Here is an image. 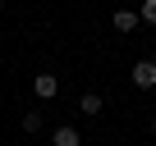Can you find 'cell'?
I'll list each match as a JSON object with an SVG mask.
<instances>
[{"label":"cell","instance_id":"8992f818","mask_svg":"<svg viewBox=\"0 0 156 146\" xmlns=\"http://www.w3.org/2000/svg\"><path fill=\"white\" fill-rule=\"evenodd\" d=\"M138 18H142V23H151V28H156V0H142V9H138Z\"/></svg>","mask_w":156,"mask_h":146},{"label":"cell","instance_id":"277c9868","mask_svg":"<svg viewBox=\"0 0 156 146\" xmlns=\"http://www.w3.org/2000/svg\"><path fill=\"white\" fill-rule=\"evenodd\" d=\"M138 23H142V18H138V9H115V28H119V32H133Z\"/></svg>","mask_w":156,"mask_h":146},{"label":"cell","instance_id":"52a82bcc","mask_svg":"<svg viewBox=\"0 0 156 146\" xmlns=\"http://www.w3.org/2000/svg\"><path fill=\"white\" fill-rule=\"evenodd\" d=\"M23 128H28V132H37V128H41V114H37V110H28V114H23Z\"/></svg>","mask_w":156,"mask_h":146},{"label":"cell","instance_id":"ba28073f","mask_svg":"<svg viewBox=\"0 0 156 146\" xmlns=\"http://www.w3.org/2000/svg\"><path fill=\"white\" fill-rule=\"evenodd\" d=\"M151 132H156V119H151Z\"/></svg>","mask_w":156,"mask_h":146},{"label":"cell","instance_id":"5b68a950","mask_svg":"<svg viewBox=\"0 0 156 146\" xmlns=\"http://www.w3.org/2000/svg\"><path fill=\"white\" fill-rule=\"evenodd\" d=\"M78 110H83V114H101V96H97V91H87L83 101H78Z\"/></svg>","mask_w":156,"mask_h":146},{"label":"cell","instance_id":"7a4b0ae2","mask_svg":"<svg viewBox=\"0 0 156 146\" xmlns=\"http://www.w3.org/2000/svg\"><path fill=\"white\" fill-rule=\"evenodd\" d=\"M32 91H37V101H51L60 91V78H55V73H37V78H32Z\"/></svg>","mask_w":156,"mask_h":146},{"label":"cell","instance_id":"6da1fadb","mask_svg":"<svg viewBox=\"0 0 156 146\" xmlns=\"http://www.w3.org/2000/svg\"><path fill=\"white\" fill-rule=\"evenodd\" d=\"M129 78H133V87H142V91H151V87H156V64H151V59H138Z\"/></svg>","mask_w":156,"mask_h":146},{"label":"cell","instance_id":"3957f363","mask_svg":"<svg viewBox=\"0 0 156 146\" xmlns=\"http://www.w3.org/2000/svg\"><path fill=\"white\" fill-rule=\"evenodd\" d=\"M51 146H83V141H78V128H55V137H51Z\"/></svg>","mask_w":156,"mask_h":146}]
</instances>
